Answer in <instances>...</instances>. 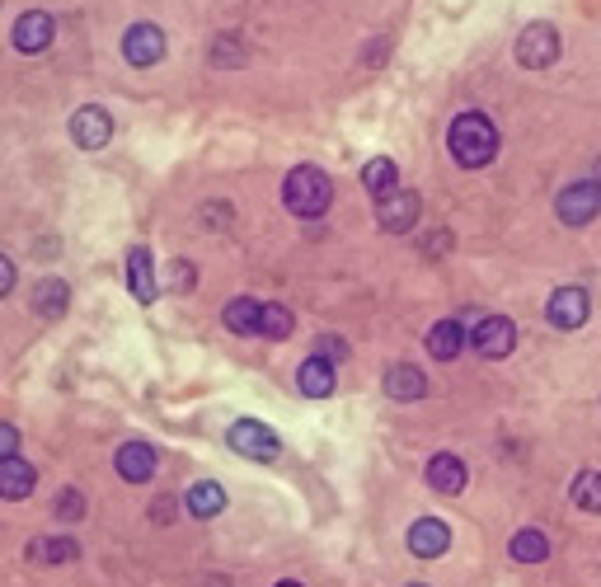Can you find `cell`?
<instances>
[{
	"label": "cell",
	"instance_id": "4",
	"mask_svg": "<svg viewBox=\"0 0 601 587\" xmlns=\"http://www.w3.org/2000/svg\"><path fill=\"white\" fill-rule=\"evenodd\" d=\"M559 57V33H555V24H526L522 29V38H517V62L522 66H531V71H545V66Z\"/></svg>",
	"mask_w": 601,
	"mask_h": 587
},
{
	"label": "cell",
	"instance_id": "37",
	"mask_svg": "<svg viewBox=\"0 0 601 587\" xmlns=\"http://www.w3.org/2000/svg\"><path fill=\"white\" fill-rule=\"evenodd\" d=\"M409 587H428V583H409Z\"/></svg>",
	"mask_w": 601,
	"mask_h": 587
},
{
	"label": "cell",
	"instance_id": "6",
	"mask_svg": "<svg viewBox=\"0 0 601 587\" xmlns=\"http://www.w3.org/2000/svg\"><path fill=\"white\" fill-rule=\"evenodd\" d=\"M555 212L564 226H587V221L601 212V188L592 184V179H583V184H569L564 193H559Z\"/></svg>",
	"mask_w": 601,
	"mask_h": 587
},
{
	"label": "cell",
	"instance_id": "13",
	"mask_svg": "<svg viewBox=\"0 0 601 587\" xmlns=\"http://www.w3.org/2000/svg\"><path fill=\"white\" fill-rule=\"evenodd\" d=\"M113 465H118V475H123L127 484H146V479L155 475L160 456H155L151 442H123V447H118V456H113Z\"/></svg>",
	"mask_w": 601,
	"mask_h": 587
},
{
	"label": "cell",
	"instance_id": "26",
	"mask_svg": "<svg viewBox=\"0 0 601 587\" xmlns=\"http://www.w3.org/2000/svg\"><path fill=\"white\" fill-rule=\"evenodd\" d=\"M508 555L517 559V564H540V559L550 555V541H545L540 531H531V526H526V531H517V536H512Z\"/></svg>",
	"mask_w": 601,
	"mask_h": 587
},
{
	"label": "cell",
	"instance_id": "1",
	"mask_svg": "<svg viewBox=\"0 0 601 587\" xmlns=\"http://www.w3.org/2000/svg\"><path fill=\"white\" fill-rule=\"evenodd\" d=\"M447 151L461 170H484L498 155V127L484 113H461L447 132Z\"/></svg>",
	"mask_w": 601,
	"mask_h": 587
},
{
	"label": "cell",
	"instance_id": "31",
	"mask_svg": "<svg viewBox=\"0 0 601 587\" xmlns=\"http://www.w3.org/2000/svg\"><path fill=\"white\" fill-rule=\"evenodd\" d=\"M193 278H198V273H193V263H170V287L174 292H188V287H193Z\"/></svg>",
	"mask_w": 601,
	"mask_h": 587
},
{
	"label": "cell",
	"instance_id": "27",
	"mask_svg": "<svg viewBox=\"0 0 601 587\" xmlns=\"http://www.w3.org/2000/svg\"><path fill=\"white\" fill-rule=\"evenodd\" d=\"M292 329H296V320H292V310H287V306H278V301H273V306H259V334H263V339L282 343Z\"/></svg>",
	"mask_w": 601,
	"mask_h": 587
},
{
	"label": "cell",
	"instance_id": "18",
	"mask_svg": "<svg viewBox=\"0 0 601 587\" xmlns=\"http://www.w3.org/2000/svg\"><path fill=\"white\" fill-rule=\"evenodd\" d=\"M296 386H301V395H310V400L334 395V362H324V357H306V362L296 367Z\"/></svg>",
	"mask_w": 601,
	"mask_h": 587
},
{
	"label": "cell",
	"instance_id": "29",
	"mask_svg": "<svg viewBox=\"0 0 601 587\" xmlns=\"http://www.w3.org/2000/svg\"><path fill=\"white\" fill-rule=\"evenodd\" d=\"M212 62L216 66H240V62H245V47H240V38H216Z\"/></svg>",
	"mask_w": 601,
	"mask_h": 587
},
{
	"label": "cell",
	"instance_id": "15",
	"mask_svg": "<svg viewBox=\"0 0 601 587\" xmlns=\"http://www.w3.org/2000/svg\"><path fill=\"white\" fill-rule=\"evenodd\" d=\"M33 484H38V470H33L24 456H10V461H0V498H10V503H24L33 494Z\"/></svg>",
	"mask_w": 601,
	"mask_h": 587
},
{
	"label": "cell",
	"instance_id": "10",
	"mask_svg": "<svg viewBox=\"0 0 601 587\" xmlns=\"http://www.w3.org/2000/svg\"><path fill=\"white\" fill-rule=\"evenodd\" d=\"M545 315H550V325H555V329H578V325H587V315H592V301H587L583 287H559V292L550 296Z\"/></svg>",
	"mask_w": 601,
	"mask_h": 587
},
{
	"label": "cell",
	"instance_id": "16",
	"mask_svg": "<svg viewBox=\"0 0 601 587\" xmlns=\"http://www.w3.org/2000/svg\"><path fill=\"white\" fill-rule=\"evenodd\" d=\"M386 395L400 404L423 400V395H428V376H423L414 362H395V367L386 371Z\"/></svg>",
	"mask_w": 601,
	"mask_h": 587
},
{
	"label": "cell",
	"instance_id": "8",
	"mask_svg": "<svg viewBox=\"0 0 601 587\" xmlns=\"http://www.w3.org/2000/svg\"><path fill=\"white\" fill-rule=\"evenodd\" d=\"M418 212H423V202H418V193H409V188H395V193H386V198L376 202V221L395 235L414 231Z\"/></svg>",
	"mask_w": 601,
	"mask_h": 587
},
{
	"label": "cell",
	"instance_id": "22",
	"mask_svg": "<svg viewBox=\"0 0 601 587\" xmlns=\"http://www.w3.org/2000/svg\"><path fill=\"white\" fill-rule=\"evenodd\" d=\"M362 184H367V193H371L376 202L386 198V193H395V188H400V170H395V160H386V155L367 160V170H362Z\"/></svg>",
	"mask_w": 601,
	"mask_h": 587
},
{
	"label": "cell",
	"instance_id": "7",
	"mask_svg": "<svg viewBox=\"0 0 601 587\" xmlns=\"http://www.w3.org/2000/svg\"><path fill=\"white\" fill-rule=\"evenodd\" d=\"M470 343H475L479 357H508L517 348V325L508 315H484L475 325V334H470Z\"/></svg>",
	"mask_w": 601,
	"mask_h": 587
},
{
	"label": "cell",
	"instance_id": "32",
	"mask_svg": "<svg viewBox=\"0 0 601 587\" xmlns=\"http://www.w3.org/2000/svg\"><path fill=\"white\" fill-rule=\"evenodd\" d=\"M19 456V428L15 423H0V461Z\"/></svg>",
	"mask_w": 601,
	"mask_h": 587
},
{
	"label": "cell",
	"instance_id": "9",
	"mask_svg": "<svg viewBox=\"0 0 601 587\" xmlns=\"http://www.w3.org/2000/svg\"><path fill=\"white\" fill-rule=\"evenodd\" d=\"M108 137H113L108 109H99V104L76 109V118H71V141H76L80 151H99V146H108Z\"/></svg>",
	"mask_w": 601,
	"mask_h": 587
},
{
	"label": "cell",
	"instance_id": "23",
	"mask_svg": "<svg viewBox=\"0 0 601 587\" xmlns=\"http://www.w3.org/2000/svg\"><path fill=\"white\" fill-rule=\"evenodd\" d=\"M221 508H226V489H221L216 479H198V484L188 489V512H193V517L207 522V517H216Z\"/></svg>",
	"mask_w": 601,
	"mask_h": 587
},
{
	"label": "cell",
	"instance_id": "20",
	"mask_svg": "<svg viewBox=\"0 0 601 587\" xmlns=\"http://www.w3.org/2000/svg\"><path fill=\"white\" fill-rule=\"evenodd\" d=\"M461 348H465V325L461 320H437V325L428 329V353L437 357V362L461 357Z\"/></svg>",
	"mask_w": 601,
	"mask_h": 587
},
{
	"label": "cell",
	"instance_id": "28",
	"mask_svg": "<svg viewBox=\"0 0 601 587\" xmlns=\"http://www.w3.org/2000/svg\"><path fill=\"white\" fill-rule=\"evenodd\" d=\"M57 522H80L85 517V494L80 489H62V498H57Z\"/></svg>",
	"mask_w": 601,
	"mask_h": 587
},
{
	"label": "cell",
	"instance_id": "5",
	"mask_svg": "<svg viewBox=\"0 0 601 587\" xmlns=\"http://www.w3.org/2000/svg\"><path fill=\"white\" fill-rule=\"evenodd\" d=\"M52 38H57V19L47 15V10H29V15H19L15 29H10V43H15V52H24V57L47 52Z\"/></svg>",
	"mask_w": 601,
	"mask_h": 587
},
{
	"label": "cell",
	"instance_id": "19",
	"mask_svg": "<svg viewBox=\"0 0 601 587\" xmlns=\"http://www.w3.org/2000/svg\"><path fill=\"white\" fill-rule=\"evenodd\" d=\"M66 306H71V287L62 278H43L33 287V315H43V320H62Z\"/></svg>",
	"mask_w": 601,
	"mask_h": 587
},
{
	"label": "cell",
	"instance_id": "33",
	"mask_svg": "<svg viewBox=\"0 0 601 587\" xmlns=\"http://www.w3.org/2000/svg\"><path fill=\"white\" fill-rule=\"evenodd\" d=\"M10 287H15V263L0 254V296H10Z\"/></svg>",
	"mask_w": 601,
	"mask_h": 587
},
{
	"label": "cell",
	"instance_id": "30",
	"mask_svg": "<svg viewBox=\"0 0 601 587\" xmlns=\"http://www.w3.org/2000/svg\"><path fill=\"white\" fill-rule=\"evenodd\" d=\"M315 357H324V362H343V357H348V343L334 339V334H324L320 348H315Z\"/></svg>",
	"mask_w": 601,
	"mask_h": 587
},
{
	"label": "cell",
	"instance_id": "14",
	"mask_svg": "<svg viewBox=\"0 0 601 587\" xmlns=\"http://www.w3.org/2000/svg\"><path fill=\"white\" fill-rule=\"evenodd\" d=\"M127 287H132V296H137L141 306H151L155 296H160L155 268H151V249L146 245H132V254H127Z\"/></svg>",
	"mask_w": 601,
	"mask_h": 587
},
{
	"label": "cell",
	"instance_id": "2",
	"mask_svg": "<svg viewBox=\"0 0 601 587\" xmlns=\"http://www.w3.org/2000/svg\"><path fill=\"white\" fill-rule=\"evenodd\" d=\"M282 202H287V212L292 217H324L329 212V202H334V184H329V174L315 170V165H296L287 174V184H282Z\"/></svg>",
	"mask_w": 601,
	"mask_h": 587
},
{
	"label": "cell",
	"instance_id": "11",
	"mask_svg": "<svg viewBox=\"0 0 601 587\" xmlns=\"http://www.w3.org/2000/svg\"><path fill=\"white\" fill-rule=\"evenodd\" d=\"M123 57L132 66H155L165 57V33L155 29V24H132L123 33Z\"/></svg>",
	"mask_w": 601,
	"mask_h": 587
},
{
	"label": "cell",
	"instance_id": "12",
	"mask_svg": "<svg viewBox=\"0 0 601 587\" xmlns=\"http://www.w3.org/2000/svg\"><path fill=\"white\" fill-rule=\"evenodd\" d=\"M409 550H414L418 559H437L451 550V526L442 522V517H418L414 526H409Z\"/></svg>",
	"mask_w": 601,
	"mask_h": 587
},
{
	"label": "cell",
	"instance_id": "24",
	"mask_svg": "<svg viewBox=\"0 0 601 587\" xmlns=\"http://www.w3.org/2000/svg\"><path fill=\"white\" fill-rule=\"evenodd\" d=\"M221 320H226L231 334H259V301L254 296H235V301H226Z\"/></svg>",
	"mask_w": 601,
	"mask_h": 587
},
{
	"label": "cell",
	"instance_id": "34",
	"mask_svg": "<svg viewBox=\"0 0 601 587\" xmlns=\"http://www.w3.org/2000/svg\"><path fill=\"white\" fill-rule=\"evenodd\" d=\"M165 517H174V503H165V498H160V503H155V522H165Z\"/></svg>",
	"mask_w": 601,
	"mask_h": 587
},
{
	"label": "cell",
	"instance_id": "17",
	"mask_svg": "<svg viewBox=\"0 0 601 587\" xmlns=\"http://www.w3.org/2000/svg\"><path fill=\"white\" fill-rule=\"evenodd\" d=\"M465 479H470V475H465V461H461V456H451V451H437V456L428 461V484L437 489V494H447V498L461 494Z\"/></svg>",
	"mask_w": 601,
	"mask_h": 587
},
{
	"label": "cell",
	"instance_id": "36",
	"mask_svg": "<svg viewBox=\"0 0 601 587\" xmlns=\"http://www.w3.org/2000/svg\"><path fill=\"white\" fill-rule=\"evenodd\" d=\"M592 184H597V188H601V160H597V179H592Z\"/></svg>",
	"mask_w": 601,
	"mask_h": 587
},
{
	"label": "cell",
	"instance_id": "3",
	"mask_svg": "<svg viewBox=\"0 0 601 587\" xmlns=\"http://www.w3.org/2000/svg\"><path fill=\"white\" fill-rule=\"evenodd\" d=\"M226 442H231V451L249 456V461H278L282 456L278 433H273L268 423H259V418H240V423H231Z\"/></svg>",
	"mask_w": 601,
	"mask_h": 587
},
{
	"label": "cell",
	"instance_id": "21",
	"mask_svg": "<svg viewBox=\"0 0 601 587\" xmlns=\"http://www.w3.org/2000/svg\"><path fill=\"white\" fill-rule=\"evenodd\" d=\"M29 559L33 564H76L80 559V545L71 541V536H43V541H33L29 545Z\"/></svg>",
	"mask_w": 601,
	"mask_h": 587
},
{
	"label": "cell",
	"instance_id": "25",
	"mask_svg": "<svg viewBox=\"0 0 601 587\" xmlns=\"http://www.w3.org/2000/svg\"><path fill=\"white\" fill-rule=\"evenodd\" d=\"M573 508H583V512H601V470H578L573 475Z\"/></svg>",
	"mask_w": 601,
	"mask_h": 587
},
{
	"label": "cell",
	"instance_id": "35",
	"mask_svg": "<svg viewBox=\"0 0 601 587\" xmlns=\"http://www.w3.org/2000/svg\"><path fill=\"white\" fill-rule=\"evenodd\" d=\"M278 587H301V583H296V578H282V583Z\"/></svg>",
	"mask_w": 601,
	"mask_h": 587
}]
</instances>
